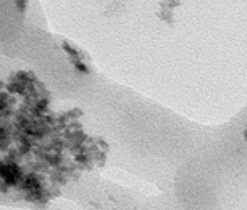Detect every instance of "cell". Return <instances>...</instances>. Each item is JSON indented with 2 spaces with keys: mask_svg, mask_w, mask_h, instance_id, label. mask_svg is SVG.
Wrapping results in <instances>:
<instances>
[{
  "mask_svg": "<svg viewBox=\"0 0 247 210\" xmlns=\"http://www.w3.org/2000/svg\"><path fill=\"white\" fill-rule=\"evenodd\" d=\"M244 137H245V140H247V129L244 131Z\"/></svg>",
  "mask_w": 247,
  "mask_h": 210,
  "instance_id": "cell-1",
  "label": "cell"
},
{
  "mask_svg": "<svg viewBox=\"0 0 247 210\" xmlns=\"http://www.w3.org/2000/svg\"><path fill=\"white\" fill-rule=\"evenodd\" d=\"M246 127H247V124H246ZM246 129H247V128H246Z\"/></svg>",
  "mask_w": 247,
  "mask_h": 210,
  "instance_id": "cell-2",
  "label": "cell"
}]
</instances>
